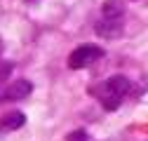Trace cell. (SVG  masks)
Listing matches in <instances>:
<instances>
[{
  "label": "cell",
  "instance_id": "7",
  "mask_svg": "<svg viewBox=\"0 0 148 141\" xmlns=\"http://www.w3.org/2000/svg\"><path fill=\"white\" fill-rule=\"evenodd\" d=\"M10 70H12V64H10V61H7V64H5V61H0V85H3V82L7 80Z\"/></svg>",
  "mask_w": 148,
  "mask_h": 141
},
{
  "label": "cell",
  "instance_id": "6",
  "mask_svg": "<svg viewBox=\"0 0 148 141\" xmlns=\"http://www.w3.org/2000/svg\"><path fill=\"white\" fill-rule=\"evenodd\" d=\"M122 14H125V5L120 0H106V5H103L106 19H122Z\"/></svg>",
  "mask_w": 148,
  "mask_h": 141
},
{
  "label": "cell",
  "instance_id": "3",
  "mask_svg": "<svg viewBox=\"0 0 148 141\" xmlns=\"http://www.w3.org/2000/svg\"><path fill=\"white\" fill-rule=\"evenodd\" d=\"M31 90H33V85L28 80H16V82L7 85V90H5L3 97H0V101H19V99H26L31 94Z\"/></svg>",
  "mask_w": 148,
  "mask_h": 141
},
{
  "label": "cell",
  "instance_id": "10",
  "mask_svg": "<svg viewBox=\"0 0 148 141\" xmlns=\"http://www.w3.org/2000/svg\"><path fill=\"white\" fill-rule=\"evenodd\" d=\"M26 3H35V0H26Z\"/></svg>",
  "mask_w": 148,
  "mask_h": 141
},
{
  "label": "cell",
  "instance_id": "4",
  "mask_svg": "<svg viewBox=\"0 0 148 141\" xmlns=\"http://www.w3.org/2000/svg\"><path fill=\"white\" fill-rule=\"evenodd\" d=\"M24 122H26V115L24 113L7 111L5 115H0V132H14V129L24 127Z\"/></svg>",
  "mask_w": 148,
  "mask_h": 141
},
{
  "label": "cell",
  "instance_id": "9",
  "mask_svg": "<svg viewBox=\"0 0 148 141\" xmlns=\"http://www.w3.org/2000/svg\"><path fill=\"white\" fill-rule=\"evenodd\" d=\"M0 54H3V40H0Z\"/></svg>",
  "mask_w": 148,
  "mask_h": 141
},
{
  "label": "cell",
  "instance_id": "5",
  "mask_svg": "<svg viewBox=\"0 0 148 141\" xmlns=\"http://www.w3.org/2000/svg\"><path fill=\"white\" fill-rule=\"evenodd\" d=\"M97 33L103 38H118L122 33V19H106L101 16V21L97 24Z\"/></svg>",
  "mask_w": 148,
  "mask_h": 141
},
{
  "label": "cell",
  "instance_id": "2",
  "mask_svg": "<svg viewBox=\"0 0 148 141\" xmlns=\"http://www.w3.org/2000/svg\"><path fill=\"white\" fill-rule=\"evenodd\" d=\"M103 57V49L97 47V45H80L78 49H73L71 52V57H68V66L71 68H87L92 66L94 61H99Z\"/></svg>",
  "mask_w": 148,
  "mask_h": 141
},
{
  "label": "cell",
  "instance_id": "8",
  "mask_svg": "<svg viewBox=\"0 0 148 141\" xmlns=\"http://www.w3.org/2000/svg\"><path fill=\"white\" fill-rule=\"evenodd\" d=\"M66 141H89V136H87L82 129H78V132H71Z\"/></svg>",
  "mask_w": 148,
  "mask_h": 141
},
{
  "label": "cell",
  "instance_id": "1",
  "mask_svg": "<svg viewBox=\"0 0 148 141\" xmlns=\"http://www.w3.org/2000/svg\"><path fill=\"white\" fill-rule=\"evenodd\" d=\"M127 92H129V80L125 75H113L106 82H101V87L97 90V99L101 101L106 111H115L127 97Z\"/></svg>",
  "mask_w": 148,
  "mask_h": 141
}]
</instances>
